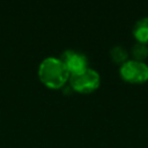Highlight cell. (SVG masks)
<instances>
[{
    "label": "cell",
    "instance_id": "obj_1",
    "mask_svg": "<svg viewBox=\"0 0 148 148\" xmlns=\"http://www.w3.org/2000/svg\"><path fill=\"white\" fill-rule=\"evenodd\" d=\"M38 76L45 86L50 88H59L67 83L69 72L59 57L49 56L39 62Z\"/></svg>",
    "mask_w": 148,
    "mask_h": 148
},
{
    "label": "cell",
    "instance_id": "obj_2",
    "mask_svg": "<svg viewBox=\"0 0 148 148\" xmlns=\"http://www.w3.org/2000/svg\"><path fill=\"white\" fill-rule=\"evenodd\" d=\"M101 82L99 74L96 69L91 67H86L84 69L69 74V84L73 90L80 92H91L98 88Z\"/></svg>",
    "mask_w": 148,
    "mask_h": 148
},
{
    "label": "cell",
    "instance_id": "obj_3",
    "mask_svg": "<svg viewBox=\"0 0 148 148\" xmlns=\"http://www.w3.org/2000/svg\"><path fill=\"white\" fill-rule=\"evenodd\" d=\"M120 76L131 83H141L148 80V65L145 61L128 59L119 67Z\"/></svg>",
    "mask_w": 148,
    "mask_h": 148
},
{
    "label": "cell",
    "instance_id": "obj_4",
    "mask_svg": "<svg viewBox=\"0 0 148 148\" xmlns=\"http://www.w3.org/2000/svg\"><path fill=\"white\" fill-rule=\"evenodd\" d=\"M59 58L62 60V62L67 67L69 74L80 72V71L84 69L86 67H88L87 56L84 53L77 51V50L67 49L61 53V56Z\"/></svg>",
    "mask_w": 148,
    "mask_h": 148
},
{
    "label": "cell",
    "instance_id": "obj_5",
    "mask_svg": "<svg viewBox=\"0 0 148 148\" xmlns=\"http://www.w3.org/2000/svg\"><path fill=\"white\" fill-rule=\"evenodd\" d=\"M133 36L139 43H148V16L139 18L133 27Z\"/></svg>",
    "mask_w": 148,
    "mask_h": 148
},
{
    "label": "cell",
    "instance_id": "obj_6",
    "mask_svg": "<svg viewBox=\"0 0 148 148\" xmlns=\"http://www.w3.org/2000/svg\"><path fill=\"white\" fill-rule=\"evenodd\" d=\"M110 56L112 58V60L114 62H118V64H124L126 60H128V53L126 51L125 47H123L121 45H114L111 47L110 50Z\"/></svg>",
    "mask_w": 148,
    "mask_h": 148
},
{
    "label": "cell",
    "instance_id": "obj_7",
    "mask_svg": "<svg viewBox=\"0 0 148 148\" xmlns=\"http://www.w3.org/2000/svg\"><path fill=\"white\" fill-rule=\"evenodd\" d=\"M131 52H132V56L134 57L135 60L143 61V59H146L148 57V46H147V44L138 42L132 46Z\"/></svg>",
    "mask_w": 148,
    "mask_h": 148
}]
</instances>
